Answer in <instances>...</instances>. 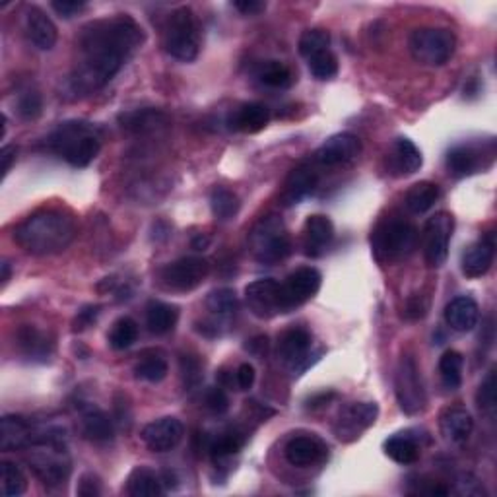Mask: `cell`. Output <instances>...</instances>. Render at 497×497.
<instances>
[{"mask_svg": "<svg viewBox=\"0 0 497 497\" xmlns=\"http://www.w3.org/2000/svg\"><path fill=\"white\" fill-rule=\"evenodd\" d=\"M457 493L476 497V495H484L485 492H484V485L478 478H474L472 474H462L457 482Z\"/></svg>", "mask_w": 497, "mask_h": 497, "instance_id": "obj_53", "label": "cell"}, {"mask_svg": "<svg viewBox=\"0 0 497 497\" xmlns=\"http://www.w3.org/2000/svg\"><path fill=\"white\" fill-rule=\"evenodd\" d=\"M127 493L131 497H157L164 493V480L148 467H139L127 480Z\"/></svg>", "mask_w": 497, "mask_h": 497, "instance_id": "obj_35", "label": "cell"}, {"mask_svg": "<svg viewBox=\"0 0 497 497\" xmlns=\"http://www.w3.org/2000/svg\"><path fill=\"white\" fill-rule=\"evenodd\" d=\"M383 449H385V455L397 462V465H414L422 455L420 439L410 432H402L389 437Z\"/></svg>", "mask_w": 497, "mask_h": 497, "instance_id": "obj_33", "label": "cell"}, {"mask_svg": "<svg viewBox=\"0 0 497 497\" xmlns=\"http://www.w3.org/2000/svg\"><path fill=\"white\" fill-rule=\"evenodd\" d=\"M319 185V173L313 164H299L296 169H291L288 175L284 189L280 193V200L284 206L299 205L303 198L315 193Z\"/></svg>", "mask_w": 497, "mask_h": 497, "instance_id": "obj_20", "label": "cell"}, {"mask_svg": "<svg viewBox=\"0 0 497 497\" xmlns=\"http://www.w3.org/2000/svg\"><path fill=\"white\" fill-rule=\"evenodd\" d=\"M495 257V240L493 233H485L476 243H472L462 253L460 268L467 278H482L490 273Z\"/></svg>", "mask_w": 497, "mask_h": 497, "instance_id": "obj_23", "label": "cell"}, {"mask_svg": "<svg viewBox=\"0 0 497 497\" xmlns=\"http://www.w3.org/2000/svg\"><path fill=\"white\" fill-rule=\"evenodd\" d=\"M18 115L24 121H33L41 115L43 111V99L41 94L36 89H26L18 96Z\"/></svg>", "mask_w": 497, "mask_h": 497, "instance_id": "obj_47", "label": "cell"}, {"mask_svg": "<svg viewBox=\"0 0 497 497\" xmlns=\"http://www.w3.org/2000/svg\"><path fill=\"white\" fill-rule=\"evenodd\" d=\"M299 55L305 56V59H311V56L319 55L323 51H329L331 47V33L321 28L315 29H305L299 38Z\"/></svg>", "mask_w": 497, "mask_h": 497, "instance_id": "obj_42", "label": "cell"}, {"mask_svg": "<svg viewBox=\"0 0 497 497\" xmlns=\"http://www.w3.org/2000/svg\"><path fill=\"white\" fill-rule=\"evenodd\" d=\"M0 474H3V484H0V485H3V495L4 497H18V495L26 493L28 478L18 465H14V462L3 460V465H0Z\"/></svg>", "mask_w": 497, "mask_h": 497, "instance_id": "obj_41", "label": "cell"}, {"mask_svg": "<svg viewBox=\"0 0 497 497\" xmlns=\"http://www.w3.org/2000/svg\"><path fill=\"white\" fill-rule=\"evenodd\" d=\"M205 402H206V409L216 416H222L230 410V399L222 387L208 389Z\"/></svg>", "mask_w": 497, "mask_h": 497, "instance_id": "obj_49", "label": "cell"}, {"mask_svg": "<svg viewBox=\"0 0 497 497\" xmlns=\"http://www.w3.org/2000/svg\"><path fill=\"white\" fill-rule=\"evenodd\" d=\"M243 443H245V439L240 434H222L218 439L210 442L208 453L216 462H223L240 453Z\"/></svg>", "mask_w": 497, "mask_h": 497, "instance_id": "obj_44", "label": "cell"}, {"mask_svg": "<svg viewBox=\"0 0 497 497\" xmlns=\"http://www.w3.org/2000/svg\"><path fill=\"white\" fill-rule=\"evenodd\" d=\"M323 276L317 268L313 266H301L286 278L282 286V301H284V311L290 313L299 305L307 303L311 298L317 296L321 290Z\"/></svg>", "mask_w": 497, "mask_h": 497, "instance_id": "obj_15", "label": "cell"}, {"mask_svg": "<svg viewBox=\"0 0 497 497\" xmlns=\"http://www.w3.org/2000/svg\"><path fill=\"white\" fill-rule=\"evenodd\" d=\"M361 154V140L352 132L334 134L329 140H324L319 150L315 152L313 162L323 167H336L350 164Z\"/></svg>", "mask_w": 497, "mask_h": 497, "instance_id": "obj_18", "label": "cell"}, {"mask_svg": "<svg viewBox=\"0 0 497 497\" xmlns=\"http://www.w3.org/2000/svg\"><path fill=\"white\" fill-rule=\"evenodd\" d=\"M429 311V303L424 296H416L410 298L406 301V307H404V317L409 321H420L424 319Z\"/></svg>", "mask_w": 497, "mask_h": 497, "instance_id": "obj_52", "label": "cell"}, {"mask_svg": "<svg viewBox=\"0 0 497 497\" xmlns=\"http://www.w3.org/2000/svg\"><path fill=\"white\" fill-rule=\"evenodd\" d=\"M24 29L28 39L41 51H51L59 39V31H56L53 20L39 6L26 8Z\"/></svg>", "mask_w": 497, "mask_h": 497, "instance_id": "obj_25", "label": "cell"}, {"mask_svg": "<svg viewBox=\"0 0 497 497\" xmlns=\"http://www.w3.org/2000/svg\"><path fill=\"white\" fill-rule=\"evenodd\" d=\"M64 442V429L38 427L36 442L28 447V465L47 488H61L71 478L72 460Z\"/></svg>", "mask_w": 497, "mask_h": 497, "instance_id": "obj_3", "label": "cell"}, {"mask_svg": "<svg viewBox=\"0 0 497 497\" xmlns=\"http://www.w3.org/2000/svg\"><path fill=\"white\" fill-rule=\"evenodd\" d=\"M394 392L400 410L409 416H417L425 410L427 392L422 379V371L412 356H402L394 375Z\"/></svg>", "mask_w": 497, "mask_h": 497, "instance_id": "obj_9", "label": "cell"}, {"mask_svg": "<svg viewBox=\"0 0 497 497\" xmlns=\"http://www.w3.org/2000/svg\"><path fill=\"white\" fill-rule=\"evenodd\" d=\"M169 373L167 359L162 356H146L134 366V375L146 383H162Z\"/></svg>", "mask_w": 497, "mask_h": 497, "instance_id": "obj_43", "label": "cell"}, {"mask_svg": "<svg viewBox=\"0 0 497 497\" xmlns=\"http://www.w3.org/2000/svg\"><path fill=\"white\" fill-rule=\"evenodd\" d=\"M495 160V142H462L447 152V169L453 177H470L492 167Z\"/></svg>", "mask_w": 497, "mask_h": 497, "instance_id": "obj_10", "label": "cell"}, {"mask_svg": "<svg viewBox=\"0 0 497 497\" xmlns=\"http://www.w3.org/2000/svg\"><path fill=\"white\" fill-rule=\"evenodd\" d=\"M424 156L410 139H397L387 154V172L392 177H409L420 172Z\"/></svg>", "mask_w": 497, "mask_h": 497, "instance_id": "obj_21", "label": "cell"}, {"mask_svg": "<svg viewBox=\"0 0 497 497\" xmlns=\"http://www.w3.org/2000/svg\"><path fill=\"white\" fill-rule=\"evenodd\" d=\"M245 350L248 354H253L255 358H265L268 352V338L266 336H255L253 341H247Z\"/></svg>", "mask_w": 497, "mask_h": 497, "instance_id": "obj_58", "label": "cell"}, {"mask_svg": "<svg viewBox=\"0 0 497 497\" xmlns=\"http://www.w3.org/2000/svg\"><path fill=\"white\" fill-rule=\"evenodd\" d=\"M439 429H442V435L449 443L460 445L470 439L474 432V420L467 409L449 406V409H445L442 416H439Z\"/></svg>", "mask_w": 497, "mask_h": 497, "instance_id": "obj_28", "label": "cell"}, {"mask_svg": "<svg viewBox=\"0 0 497 497\" xmlns=\"http://www.w3.org/2000/svg\"><path fill=\"white\" fill-rule=\"evenodd\" d=\"M16 346L20 354L31 361H47L55 348L51 338L43 331H39L38 326L31 324L20 326L16 333Z\"/></svg>", "mask_w": 497, "mask_h": 497, "instance_id": "obj_29", "label": "cell"}, {"mask_svg": "<svg viewBox=\"0 0 497 497\" xmlns=\"http://www.w3.org/2000/svg\"><path fill=\"white\" fill-rule=\"evenodd\" d=\"M49 148L72 167H88L101 150V131L88 121H64L47 139Z\"/></svg>", "mask_w": 497, "mask_h": 497, "instance_id": "obj_4", "label": "cell"}, {"mask_svg": "<svg viewBox=\"0 0 497 497\" xmlns=\"http://www.w3.org/2000/svg\"><path fill=\"white\" fill-rule=\"evenodd\" d=\"M410 53L424 66H443L457 49L455 33L447 28H417L410 36Z\"/></svg>", "mask_w": 497, "mask_h": 497, "instance_id": "obj_8", "label": "cell"}, {"mask_svg": "<svg viewBox=\"0 0 497 497\" xmlns=\"http://www.w3.org/2000/svg\"><path fill=\"white\" fill-rule=\"evenodd\" d=\"M51 8L61 18L71 20L80 13H84V10L88 8V3H84V0H78V3L76 0H55V3H51Z\"/></svg>", "mask_w": 497, "mask_h": 497, "instance_id": "obj_50", "label": "cell"}, {"mask_svg": "<svg viewBox=\"0 0 497 497\" xmlns=\"http://www.w3.org/2000/svg\"><path fill=\"white\" fill-rule=\"evenodd\" d=\"M417 245L416 225L400 216L383 218L371 233V247L381 265L399 263L414 253Z\"/></svg>", "mask_w": 497, "mask_h": 497, "instance_id": "obj_5", "label": "cell"}, {"mask_svg": "<svg viewBox=\"0 0 497 497\" xmlns=\"http://www.w3.org/2000/svg\"><path fill=\"white\" fill-rule=\"evenodd\" d=\"M210 274V263L202 257H183L160 270V284L172 291H193Z\"/></svg>", "mask_w": 497, "mask_h": 497, "instance_id": "obj_11", "label": "cell"}, {"mask_svg": "<svg viewBox=\"0 0 497 497\" xmlns=\"http://www.w3.org/2000/svg\"><path fill=\"white\" fill-rule=\"evenodd\" d=\"M248 248L255 261L263 265H276L291 255V237L282 222L274 214L258 220L255 228L248 233Z\"/></svg>", "mask_w": 497, "mask_h": 497, "instance_id": "obj_7", "label": "cell"}, {"mask_svg": "<svg viewBox=\"0 0 497 497\" xmlns=\"http://www.w3.org/2000/svg\"><path fill=\"white\" fill-rule=\"evenodd\" d=\"M379 406L377 402H350L338 412L334 422V435L338 442L354 443L356 439L377 422Z\"/></svg>", "mask_w": 497, "mask_h": 497, "instance_id": "obj_13", "label": "cell"}, {"mask_svg": "<svg viewBox=\"0 0 497 497\" xmlns=\"http://www.w3.org/2000/svg\"><path fill=\"white\" fill-rule=\"evenodd\" d=\"M78 495H82V497H96V495H101V482L99 478L96 476V474H84V476L80 478V482H78Z\"/></svg>", "mask_w": 497, "mask_h": 497, "instance_id": "obj_54", "label": "cell"}, {"mask_svg": "<svg viewBox=\"0 0 497 497\" xmlns=\"http://www.w3.org/2000/svg\"><path fill=\"white\" fill-rule=\"evenodd\" d=\"M495 391H497V383H495V371H490L485 379L482 381V385L476 392V404L482 414L493 417L495 414Z\"/></svg>", "mask_w": 497, "mask_h": 497, "instance_id": "obj_46", "label": "cell"}, {"mask_svg": "<svg viewBox=\"0 0 497 497\" xmlns=\"http://www.w3.org/2000/svg\"><path fill=\"white\" fill-rule=\"evenodd\" d=\"M36 435L38 427H33V424L26 420L24 416H4L3 422H0V449L4 453L28 449L36 442Z\"/></svg>", "mask_w": 497, "mask_h": 497, "instance_id": "obj_24", "label": "cell"}, {"mask_svg": "<svg viewBox=\"0 0 497 497\" xmlns=\"http://www.w3.org/2000/svg\"><path fill=\"white\" fill-rule=\"evenodd\" d=\"M80 429L88 442L94 443H107L115 437L113 420L104 410L97 409L96 404L80 406Z\"/></svg>", "mask_w": 497, "mask_h": 497, "instance_id": "obj_27", "label": "cell"}, {"mask_svg": "<svg viewBox=\"0 0 497 497\" xmlns=\"http://www.w3.org/2000/svg\"><path fill=\"white\" fill-rule=\"evenodd\" d=\"M179 366H181V377H183L185 387H189V389L197 387L198 383L202 381V366H200V361L197 358H193V356H181Z\"/></svg>", "mask_w": 497, "mask_h": 497, "instance_id": "obj_48", "label": "cell"}, {"mask_svg": "<svg viewBox=\"0 0 497 497\" xmlns=\"http://www.w3.org/2000/svg\"><path fill=\"white\" fill-rule=\"evenodd\" d=\"M119 122L124 131L134 134H146V132H156L157 129H164L167 124V117L165 113L157 109H137V111L121 113Z\"/></svg>", "mask_w": 497, "mask_h": 497, "instance_id": "obj_32", "label": "cell"}, {"mask_svg": "<svg viewBox=\"0 0 497 497\" xmlns=\"http://www.w3.org/2000/svg\"><path fill=\"white\" fill-rule=\"evenodd\" d=\"M18 157V148L14 144H6L3 150H0V160H3V177H6L10 173V169H13L14 162Z\"/></svg>", "mask_w": 497, "mask_h": 497, "instance_id": "obj_57", "label": "cell"}, {"mask_svg": "<svg viewBox=\"0 0 497 497\" xmlns=\"http://www.w3.org/2000/svg\"><path fill=\"white\" fill-rule=\"evenodd\" d=\"M334 240V223L323 214H313L303 225V247L307 257H321Z\"/></svg>", "mask_w": 497, "mask_h": 497, "instance_id": "obj_26", "label": "cell"}, {"mask_svg": "<svg viewBox=\"0 0 497 497\" xmlns=\"http://www.w3.org/2000/svg\"><path fill=\"white\" fill-rule=\"evenodd\" d=\"M202 43V28L193 8L181 6L173 10L164 28V47L177 61L193 63Z\"/></svg>", "mask_w": 497, "mask_h": 497, "instance_id": "obj_6", "label": "cell"}, {"mask_svg": "<svg viewBox=\"0 0 497 497\" xmlns=\"http://www.w3.org/2000/svg\"><path fill=\"white\" fill-rule=\"evenodd\" d=\"M185 437V427L181 424L179 417L165 416L146 425L140 434L144 445L148 447L152 453H167L173 451Z\"/></svg>", "mask_w": 497, "mask_h": 497, "instance_id": "obj_17", "label": "cell"}, {"mask_svg": "<svg viewBox=\"0 0 497 497\" xmlns=\"http://www.w3.org/2000/svg\"><path fill=\"white\" fill-rule=\"evenodd\" d=\"M445 321L457 333H470L478 326L480 307L468 296H460L451 301L445 307Z\"/></svg>", "mask_w": 497, "mask_h": 497, "instance_id": "obj_30", "label": "cell"}, {"mask_svg": "<svg viewBox=\"0 0 497 497\" xmlns=\"http://www.w3.org/2000/svg\"><path fill=\"white\" fill-rule=\"evenodd\" d=\"M107 341L113 350H127L139 341V324L131 317H121L111 326Z\"/></svg>", "mask_w": 497, "mask_h": 497, "instance_id": "obj_40", "label": "cell"}, {"mask_svg": "<svg viewBox=\"0 0 497 497\" xmlns=\"http://www.w3.org/2000/svg\"><path fill=\"white\" fill-rule=\"evenodd\" d=\"M307 64L311 74L317 78V80H333V78L338 74V59L331 49L311 56Z\"/></svg>", "mask_w": 497, "mask_h": 497, "instance_id": "obj_45", "label": "cell"}, {"mask_svg": "<svg viewBox=\"0 0 497 497\" xmlns=\"http://www.w3.org/2000/svg\"><path fill=\"white\" fill-rule=\"evenodd\" d=\"M144 43V29L129 14L99 18L86 24L76 38V61L69 76L74 97L105 88Z\"/></svg>", "mask_w": 497, "mask_h": 497, "instance_id": "obj_1", "label": "cell"}, {"mask_svg": "<svg viewBox=\"0 0 497 497\" xmlns=\"http://www.w3.org/2000/svg\"><path fill=\"white\" fill-rule=\"evenodd\" d=\"M232 127L245 134H257L270 122V111L266 105L258 104V101H248L233 111L232 115Z\"/></svg>", "mask_w": 497, "mask_h": 497, "instance_id": "obj_31", "label": "cell"}, {"mask_svg": "<svg viewBox=\"0 0 497 497\" xmlns=\"http://www.w3.org/2000/svg\"><path fill=\"white\" fill-rule=\"evenodd\" d=\"M442 197V190L432 181H420L409 189L404 197V205L412 214H425L435 206V202Z\"/></svg>", "mask_w": 497, "mask_h": 497, "instance_id": "obj_36", "label": "cell"}, {"mask_svg": "<svg viewBox=\"0 0 497 497\" xmlns=\"http://www.w3.org/2000/svg\"><path fill=\"white\" fill-rule=\"evenodd\" d=\"M210 208L218 222H230L241 208L240 197L225 187H216L210 193Z\"/></svg>", "mask_w": 497, "mask_h": 497, "instance_id": "obj_38", "label": "cell"}, {"mask_svg": "<svg viewBox=\"0 0 497 497\" xmlns=\"http://www.w3.org/2000/svg\"><path fill=\"white\" fill-rule=\"evenodd\" d=\"M284 455L291 467L307 468L323 462L326 455H329V447L315 434H303L290 439L286 443Z\"/></svg>", "mask_w": 497, "mask_h": 497, "instance_id": "obj_19", "label": "cell"}, {"mask_svg": "<svg viewBox=\"0 0 497 497\" xmlns=\"http://www.w3.org/2000/svg\"><path fill=\"white\" fill-rule=\"evenodd\" d=\"M179 321V309L172 303L150 301L146 307V326L156 336L172 333Z\"/></svg>", "mask_w": 497, "mask_h": 497, "instance_id": "obj_34", "label": "cell"}, {"mask_svg": "<svg viewBox=\"0 0 497 497\" xmlns=\"http://www.w3.org/2000/svg\"><path fill=\"white\" fill-rule=\"evenodd\" d=\"M190 245H193L195 251H205V248H208V245H210V237L206 233H198L193 237Z\"/></svg>", "mask_w": 497, "mask_h": 497, "instance_id": "obj_59", "label": "cell"}, {"mask_svg": "<svg viewBox=\"0 0 497 497\" xmlns=\"http://www.w3.org/2000/svg\"><path fill=\"white\" fill-rule=\"evenodd\" d=\"M0 266H3V276H0V280H3V286H6L8 280H10V273H13V270H10V263L8 261H4Z\"/></svg>", "mask_w": 497, "mask_h": 497, "instance_id": "obj_61", "label": "cell"}, {"mask_svg": "<svg viewBox=\"0 0 497 497\" xmlns=\"http://www.w3.org/2000/svg\"><path fill=\"white\" fill-rule=\"evenodd\" d=\"M311 346L313 338L309 331L301 329V326H293V329H288L280 336L278 358L291 371H303L305 367H309Z\"/></svg>", "mask_w": 497, "mask_h": 497, "instance_id": "obj_16", "label": "cell"}, {"mask_svg": "<svg viewBox=\"0 0 497 497\" xmlns=\"http://www.w3.org/2000/svg\"><path fill=\"white\" fill-rule=\"evenodd\" d=\"M258 82L273 89H286L293 84V74L284 63L280 61H265L257 66Z\"/></svg>", "mask_w": 497, "mask_h": 497, "instance_id": "obj_37", "label": "cell"}, {"mask_svg": "<svg viewBox=\"0 0 497 497\" xmlns=\"http://www.w3.org/2000/svg\"><path fill=\"white\" fill-rule=\"evenodd\" d=\"M455 218L449 212H437L424 225V258L429 268L443 266L449 255V243L453 237Z\"/></svg>", "mask_w": 497, "mask_h": 497, "instance_id": "obj_12", "label": "cell"}, {"mask_svg": "<svg viewBox=\"0 0 497 497\" xmlns=\"http://www.w3.org/2000/svg\"><path fill=\"white\" fill-rule=\"evenodd\" d=\"M333 397H334L333 392H331V394L323 392V394H319V397H313V399L309 400V409H319V406H324Z\"/></svg>", "mask_w": 497, "mask_h": 497, "instance_id": "obj_60", "label": "cell"}, {"mask_svg": "<svg viewBox=\"0 0 497 497\" xmlns=\"http://www.w3.org/2000/svg\"><path fill=\"white\" fill-rule=\"evenodd\" d=\"M232 6L243 16H257L266 10V3H263V0H237Z\"/></svg>", "mask_w": 497, "mask_h": 497, "instance_id": "obj_56", "label": "cell"}, {"mask_svg": "<svg viewBox=\"0 0 497 497\" xmlns=\"http://www.w3.org/2000/svg\"><path fill=\"white\" fill-rule=\"evenodd\" d=\"M462 366H465V358H462V354H459L457 350H447L442 359H439V373H442L445 389L457 391L460 387Z\"/></svg>", "mask_w": 497, "mask_h": 497, "instance_id": "obj_39", "label": "cell"}, {"mask_svg": "<svg viewBox=\"0 0 497 497\" xmlns=\"http://www.w3.org/2000/svg\"><path fill=\"white\" fill-rule=\"evenodd\" d=\"M255 377H257V373L251 364H241L235 371V383H237V387H240V391L251 389L255 385Z\"/></svg>", "mask_w": 497, "mask_h": 497, "instance_id": "obj_55", "label": "cell"}, {"mask_svg": "<svg viewBox=\"0 0 497 497\" xmlns=\"http://www.w3.org/2000/svg\"><path fill=\"white\" fill-rule=\"evenodd\" d=\"M247 307L257 319L268 321L276 315H284V301H282V286L273 278L255 280L245 288Z\"/></svg>", "mask_w": 497, "mask_h": 497, "instance_id": "obj_14", "label": "cell"}, {"mask_svg": "<svg viewBox=\"0 0 497 497\" xmlns=\"http://www.w3.org/2000/svg\"><path fill=\"white\" fill-rule=\"evenodd\" d=\"M99 313H101L99 305H86L82 311H78L76 319L72 323V331L74 333H82V331L89 329V326H92L97 321Z\"/></svg>", "mask_w": 497, "mask_h": 497, "instance_id": "obj_51", "label": "cell"}, {"mask_svg": "<svg viewBox=\"0 0 497 497\" xmlns=\"http://www.w3.org/2000/svg\"><path fill=\"white\" fill-rule=\"evenodd\" d=\"M206 309L212 315V323L210 324L205 323L202 324V329H198V331L208 336H216V334H220L218 321L228 323L235 317L237 311H240V299H237L235 290H232V288L214 290L206 298Z\"/></svg>", "mask_w": 497, "mask_h": 497, "instance_id": "obj_22", "label": "cell"}, {"mask_svg": "<svg viewBox=\"0 0 497 497\" xmlns=\"http://www.w3.org/2000/svg\"><path fill=\"white\" fill-rule=\"evenodd\" d=\"M76 237V222L63 210L45 208L33 212L14 230V241L36 257L59 255Z\"/></svg>", "mask_w": 497, "mask_h": 497, "instance_id": "obj_2", "label": "cell"}]
</instances>
